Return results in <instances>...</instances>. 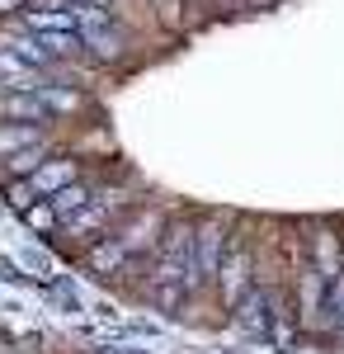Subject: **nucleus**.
<instances>
[{
    "mask_svg": "<svg viewBox=\"0 0 344 354\" xmlns=\"http://www.w3.org/2000/svg\"><path fill=\"white\" fill-rule=\"evenodd\" d=\"M76 33L85 43V53L95 62H104V66L108 62H123V53H128V33L118 28V19L99 0H76Z\"/></svg>",
    "mask_w": 344,
    "mask_h": 354,
    "instance_id": "1",
    "label": "nucleus"
},
{
    "mask_svg": "<svg viewBox=\"0 0 344 354\" xmlns=\"http://www.w3.org/2000/svg\"><path fill=\"white\" fill-rule=\"evenodd\" d=\"M71 180H80V165L71 156H48V161L38 165L33 175H19V180H5V194H10V203L24 213L28 203H38V198H52L57 189H66Z\"/></svg>",
    "mask_w": 344,
    "mask_h": 354,
    "instance_id": "2",
    "label": "nucleus"
},
{
    "mask_svg": "<svg viewBox=\"0 0 344 354\" xmlns=\"http://www.w3.org/2000/svg\"><path fill=\"white\" fill-rule=\"evenodd\" d=\"M123 208H128V194H118V189H95L85 208H76L71 218L61 222V245L99 241V232H104V227H108L113 218H118Z\"/></svg>",
    "mask_w": 344,
    "mask_h": 354,
    "instance_id": "3",
    "label": "nucleus"
},
{
    "mask_svg": "<svg viewBox=\"0 0 344 354\" xmlns=\"http://www.w3.org/2000/svg\"><path fill=\"white\" fill-rule=\"evenodd\" d=\"M255 255H250V245L240 241H231L227 245V255H222V270H217V288H222V307H227V312H240V302L250 298V288H255V283H260V279H255Z\"/></svg>",
    "mask_w": 344,
    "mask_h": 354,
    "instance_id": "4",
    "label": "nucleus"
},
{
    "mask_svg": "<svg viewBox=\"0 0 344 354\" xmlns=\"http://www.w3.org/2000/svg\"><path fill=\"white\" fill-rule=\"evenodd\" d=\"M193 255H198V279H217L227 255V218H208L193 227Z\"/></svg>",
    "mask_w": 344,
    "mask_h": 354,
    "instance_id": "5",
    "label": "nucleus"
},
{
    "mask_svg": "<svg viewBox=\"0 0 344 354\" xmlns=\"http://www.w3.org/2000/svg\"><path fill=\"white\" fill-rule=\"evenodd\" d=\"M160 232H165V218H160L156 208H142V213H133L113 232V241L123 245L128 255H142V250H156L160 245Z\"/></svg>",
    "mask_w": 344,
    "mask_h": 354,
    "instance_id": "6",
    "label": "nucleus"
},
{
    "mask_svg": "<svg viewBox=\"0 0 344 354\" xmlns=\"http://www.w3.org/2000/svg\"><path fill=\"white\" fill-rule=\"evenodd\" d=\"M0 118H15V123H52L57 113L43 104L38 90H0Z\"/></svg>",
    "mask_w": 344,
    "mask_h": 354,
    "instance_id": "7",
    "label": "nucleus"
},
{
    "mask_svg": "<svg viewBox=\"0 0 344 354\" xmlns=\"http://www.w3.org/2000/svg\"><path fill=\"white\" fill-rule=\"evenodd\" d=\"M48 123H15V118H0V156H15L33 142H48Z\"/></svg>",
    "mask_w": 344,
    "mask_h": 354,
    "instance_id": "8",
    "label": "nucleus"
},
{
    "mask_svg": "<svg viewBox=\"0 0 344 354\" xmlns=\"http://www.w3.org/2000/svg\"><path fill=\"white\" fill-rule=\"evenodd\" d=\"M128 260H133V255H128L123 245L113 241V236H99V241H95L90 250H85V265H90V270L99 274V279H108V274H118L123 265H128Z\"/></svg>",
    "mask_w": 344,
    "mask_h": 354,
    "instance_id": "9",
    "label": "nucleus"
},
{
    "mask_svg": "<svg viewBox=\"0 0 344 354\" xmlns=\"http://www.w3.org/2000/svg\"><path fill=\"white\" fill-rule=\"evenodd\" d=\"M48 156H52V137H48V142H33V147H24V151H15V156H0V175H5V180L33 175Z\"/></svg>",
    "mask_w": 344,
    "mask_h": 354,
    "instance_id": "10",
    "label": "nucleus"
},
{
    "mask_svg": "<svg viewBox=\"0 0 344 354\" xmlns=\"http://www.w3.org/2000/svg\"><path fill=\"white\" fill-rule=\"evenodd\" d=\"M33 33H57V28H76V5L71 10H24L19 15Z\"/></svg>",
    "mask_w": 344,
    "mask_h": 354,
    "instance_id": "11",
    "label": "nucleus"
},
{
    "mask_svg": "<svg viewBox=\"0 0 344 354\" xmlns=\"http://www.w3.org/2000/svg\"><path fill=\"white\" fill-rule=\"evenodd\" d=\"M38 95H43V104H48L52 113H76L80 104H85V95L71 90V85H61V81H43V85H38Z\"/></svg>",
    "mask_w": 344,
    "mask_h": 354,
    "instance_id": "12",
    "label": "nucleus"
},
{
    "mask_svg": "<svg viewBox=\"0 0 344 354\" xmlns=\"http://www.w3.org/2000/svg\"><path fill=\"white\" fill-rule=\"evenodd\" d=\"M90 194H95V185H90V180H71L66 189H57V194H52V208H57V218L66 222L71 213H76V208H85V203H90Z\"/></svg>",
    "mask_w": 344,
    "mask_h": 354,
    "instance_id": "13",
    "label": "nucleus"
},
{
    "mask_svg": "<svg viewBox=\"0 0 344 354\" xmlns=\"http://www.w3.org/2000/svg\"><path fill=\"white\" fill-rule=\"evenodd\" d=\"M24 222L33 227V232H61V218H57L52 198H38V203H28V208H24Z\"/></svg>",
    "mask_w": 344,
    "mask_h": 354,
    "instance_id": "14",
    "label": "nucleus"
},
{
    "mask_svg": "<svg viewBox=\"0 0 344 354\" xmlns=\"http://www.w3.org/2000/svg\"><path fill=\"white\" fill-rule=\"evenodd\" d=\"M156 5H160V19H165L170 28L180 24V5H184V0H156Z\"/></svg>",
    "mask_w": 344,
    "mask_h": 354,
    "instance_id": "15",
    "label": "nucleus"
},
{
    "mask_svg": "<svg viewBox=\"0 0 344 354\" xmlns=\"http://www.w3.org/2000/svg\"><path fill=\"white\" fill-rule=\"evenodd\" d=\"M76 0H24V10H71Z\"/></svg>",
    "mask_w": 344,
    "mask_h": 354,
    "instance_id": "16",
    "label": "nucleus"
},
{
    "mask_svg": "<svg viewBox=\"0 0 344 354\" xmlns=\"http://www.w3.org/2000/svg\"><path fill=\"white\" fill-rule=\"evenodd\" d=\"M212 5H222V10H231V5H240V0H212Z\"/></svg>",
    "mask_w": 344,
    "mask_h": 354,
    "instance_id": "17",
    "label": "nucleus"
},
{
    "mask_svg": "<svg viewBox=\"0 0 344 354\" xmlns=\"http://www.w3.org/2000/svg\"><path fill=\"white\" fill-rule=\"evenodd\" d=\"M250 5H269V0H250Z\"/></svg>",
    "mask_w": 344,
    "mask_h": 354,
    "instance_id": "18",
    "label": "nucleus"
},
{
    "mask_svg": "<svg viewBox=\"0 0 344 354\" xmlns=\"http://www.w3.org/2000/svg\"><path fill=\"white\" fill-rule=\"evenodd\" d=\"M0 354H5V340H0Z\"/></svg>",
    "mask_w": 344,
    "mask_h": 354,
    "instance_id": "19",
    "label": "nucleus"
}]
</instances>
